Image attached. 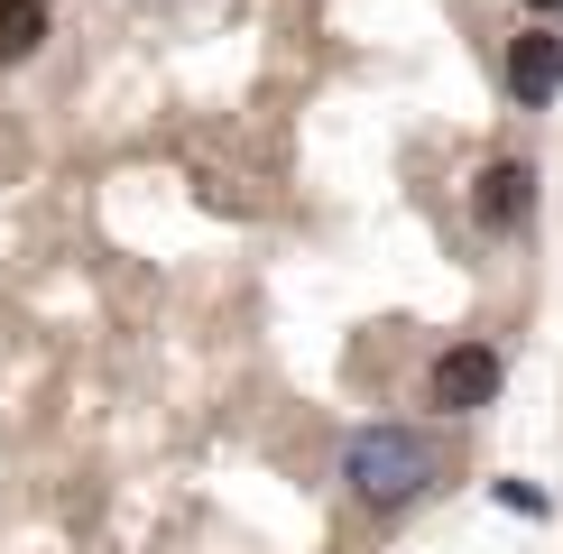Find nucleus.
Here are the masks:
<instances>
[{
    "instance_id": "1",
    "label": "nucleus",
    "mask_w": 563,
    "mask_h": 554,
    "mask_svg": "<svg viewBox=\"0 0 563 554\" xmlns=\"http://www.w3.org/2000/svg\"><path fill=\"white\" fill-rule=\"evenodd\" d=\"M434 472H443V453H434L416 425H361V434L342 444V480H351V499H361V508H407V499H426Z\"/></svg>"
},
{
    "instance_id": "2",
    "label": "nucleus",
    "mask_w": 563,
    "mask_h": 554,
    "mask_svg": "<svg viewBox=\"0 0 563 554\" xmlns=\"http://www.w3.org/2000/svg\"><path fill=\"white\" fill-rule=\"evenodd\" d=\"M499 352L489 342H453V352H434V369H426V398L443 407V416H481L489 398H499Z\"/></svg>"
},
{
    "instance_id": "3",
    "label": "nucleus",
    "mask_w": 563,
    "mask_h": 554,
    "mask_svg": "<svg viewBox=\"0 0 563 554\" xmlns=\"http://www.w3.org/2000/svg\"><path fill=\"white\" fill-rule=\"evenodd\" d=\"M508 92H518L527 111H545L554 92H563V37L554 29H527L518 46H508Z\"/></svg>"
},
{
    "instance_id": "4",
    "label": "nucleus",
    "mask_w": 563,
    "mask_h": 554,
    "mask_svg": "<svg viewBox=\"0 0 563 554\" xmlns=\"http://www.w3.org/2000/svg\"><path fill=\"white\" fill-rule=\"evenodd\" d=\"M472 213L489 231H518L536 213V167H518V157H499V167H481V195H472Z\"/></svg>"
},
{
    "instance_id": "5",
    "label": "nucleus",
    "mask_w": 563,
    "mask_h": 554,
    "mask_svg": "<svg viewBox=\"0 0 563 554\" xmlns=\"http://www.w3.org/2000/svg\"><path fill=\"white\" fill-rule=\"evenodd\" d=\"M37 37H46V0H0V65L37 56Z\"/></svg>"
},
{
    "instance_id": "6",
    "label": "nucleus",
    "mask_w": 563,
    "mask_h": 554,
    "mask_svg": "<svg viewBox=\"0 0 563 554\" xmlns=\"http://www.w3.org/2000/svg\"><path fill=\"white\" fill-rule=\"evenodd\" d=\"M527 10H563V0H527Z\"/></svg>"
}]
</instances>
